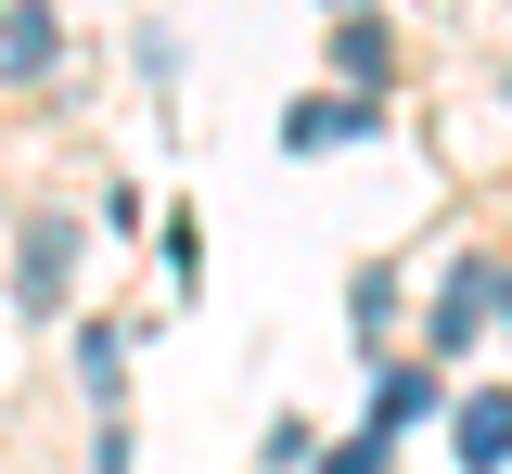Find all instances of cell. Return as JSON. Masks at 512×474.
I'll use <instances>...</instances> for the list:
<instances>
[{
    "label": "cell",
    "mask_w": 512,
    "mask_h": 474,
    "mask_svg": "<svg viewBox=\"0 0 512 474\" xmlns=\"http://www.w3.org/2000/svg\"><path fill=\"white\" fill-rule=\"evenodd\" d=\"M77 257H90V244H77V218H26V231H13V308H26V321H52L64 295H77Z\"/></svg>",
    "instance_id": "1"
},
{
    "label": "cell",
    "mask_w": 512,
    "mask_h": 474,
    "mask_svg": "<svg viewBox=\"0 0 512 474\" xmlns=\"http://www.w3.org/2000/svg\"><path fill=\"white\" fill-rule=\"evenodd\" d=\"M487 321H500V257H487V244H461V270L436 282V321H423V334H436L448 359H461V346L487 334Z\"/></svg>",
    "instance_id": "2"
},
{
    "label": "cell",
    "mask_w": 512,
    "mask_h": 474,
    "mask_svg": "<svg viewBox=\"0 0 512 474\" xmlns=\"http://www.w3.org/2000/svg\"><path fill=\"white\" fill-rule=\"evenodd\" d=\"M346 141H372V90H320L282 116V154H346Z\"/></svg>",
    "instance_id": "3"
},
{
    "label": "cell",
    "mask_w": 512,
    "mask_h": 474,
    "mask_svg": "<svg viewBox=\"0 0 512 474\" xmlns=\"http://www.w3.org/2000/svg\"><path fill=\"white\" fill-rule=\"evenodd\" d=\"M500 423H512V398H500V385H474V398H461V423H448L461 474H500Z\"/></svg>",
    "instance_id": "4"
},
{
    "label": "cell",
    "mask_w": 512,
    "mask_h": 474,
    "mask_svg": "<svg viewBox=\"0 0 512 474\" xmlns=\"http://www.w3.org/2000/svg\"><path fill=\"white\" fill-rule=\"evenodd\" d=\"M333 77H346V90H384V26H372V0L333 26Z\"/></svg>",
    "instance_id": "5"
},
{
    "label": "cell",
    "mask_w": 512,
    "mask_h": 474,
    "mask_svg": "<svg viewBox=\"0 0 512 474\" xmlns=\"http://www.w3.org/2000/svg\"><path fill=\"white\" fill-rule=\"evenodd\" d=\"M0 65H13V77L52 65V0H13V13H0Z\"/></svg>",
    "instance_id": "6"
},
{
    "label": "cell",
    "mask_w": 512,
    "mask_h": 474,
    "mask_svg": "<svg viewBox=\"0 0 512 474\" xmlns=\"http://www.w3.org/2000/svg\"><path fill=\"white\" fill-rule=\"evenodd\" d=\"M77 372H90V398H116V385H128V334H116V321L77 346Z\"/></svg>",
    "instance_id": "7"
},
{
    "label": "cell",
    "mask_w": 512,
    "mask_h": 474,
    "mask_svg": "<svg viewBox=\"0 0 512 474\" xmlns=\"http://www.w3.org/2000/svg\"><path fill=\"white\" fill-rule=\"evenodd\" d=\"M436 410V372H384V398H372V423H423Z\"/></svg>",
    "instance_id": "8"
},
{
    "label": "cell",
    "mask_w": 512,
    "mask_h": 474,
    "mask_svg": "<svg viewBox=\"0 0 512 474\" xmlns=\"http://www.w3.org/2000/svg\"><path fill=\"white\" fill-rule=\"evenodd\" d=\"M346 321H359V346H384V321H397V282L359 270V295H346Z\"/></svg>",
    "instance_id": "9"
},
{
    "label": "cell",
    "mask_w": 512,
    "mask_h": 474,
    "mask_svg": "<svg viewBox=\"0 0 512 474\" xmlns=\"http://www.w3.org/2000/svg\"><path fill=\"white\" fill-rule=\"evenodd\" d=\"M320 474H384V436H346V449H308Z\"/></svg>",
    "instance_id": "10"
},
{
    "label": "cell",
    "mask_w": 512,
    "mask_h": 474,
    "mask_svg": "<svg viewBox=\"0 0 512 474\" xmlns=\"http://www.w3.org/2000/svg\"><path fill=\"white\" fill-rule=\"evenodd\" d=\"M333 13H359V0H333Z\"/></svg>",
    "instance_id": "11"
}]
</instances>
